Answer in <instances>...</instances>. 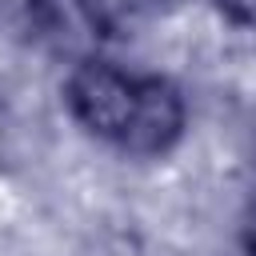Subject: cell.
I'll return each instance as SVG.
<instances>
[{
	"instance_id": "obj_1",
	"label": "cell",
	"mask_w": 256,
	"mask_h": 256,
	"mask_svg": "<svg viewBox=\"0 0 256 256\" xmlns=\"http://www.w3.org/2000/svg\"><path fill=\"white\" fill-rule=\"evenodd\" d=\"M72 116L136 156L168 152L184 132V100L160 76H124L104 60H80L68 80Z\"/></svg>"
},
{
	"instance_id": "obj_2",
	"label": "cell",
	"mask_w": 256,
	"mask_h": 256,
	"mask_svg": "<svg viewBox=\"0 0 256 256\" xmlns=\"http://www.w3.org/2000/svg\"><path fill=\"white\" fill-rule=\"evenodd\" d=\"M32 20L52 48L72 56H88L108 32L100 0H32Z\"/></svg>"
},
{
	"instance_id": "obj_3",
	"label": "cell",
	"mask_w": 256,
	"mask_h": 256,
	"mask_svg": "<svg viewBox=\"0 0 256 256\" xmlns=\"http://www.w3.org/2000/svg\"><path fill=\"white\" fill-rule=\"evenodd\" d=\"M216 12H224L232 24H256V0H212Z\"/></svg>"
},
{
	"instance_id": "obj_4",
	"label": "cell",
	"mask_w": 256,
	"mask_h": 256,
	"mask_svg": "<svg viewBox=\"0 0 256 256\" xmlns=\"http://www.w3.org/2000/svg\"><path fill=\"white\" fill-rule=\"evenodd\" d=\"M244 248L248 256H256V204L248 208V220H244Z\"/></svg>"
}]
</instances>
